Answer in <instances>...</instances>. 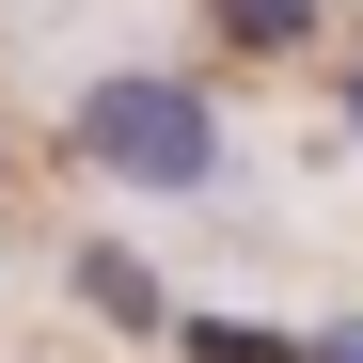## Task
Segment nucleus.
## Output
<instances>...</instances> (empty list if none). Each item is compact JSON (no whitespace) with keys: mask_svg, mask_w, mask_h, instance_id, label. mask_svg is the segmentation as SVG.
<instances>
[{"mask_svg":"<svg viewBox=\"0 0 363 363\" xmlns=\"http://www.w3.org/2000/svg\"><path fill=\"white\" fill-rule=\"evenodd\" d=\"M64 158L95 174V190H143V206H190V190H221V95L190 79V64H111V79H79V111H64Z\"/></svg>","mask_w":363,"mask_h":363,"instance_id":"obj_1","label":"nucleus"},{"mask_svg":"<svg viewBox=\"0 0 363 363\" xmlns=\"http://www.w3.org/2000/svg\"><path fill=\"white\" fill-rule=\"evenodd\" d=\"M347 143H363V64H347Z\"/></svg>","mask_w":363,"mask_h":363,"instance_id":"obj_4","label":"nucleus"},{"mask_svg":"<svg viewBox=\"0 0 363 363\" xmlns=\"http://www.w3.org/2000/svg\"><path fill=\"white\" fill-rule=\"evenodd\" d=\"M79 300H95V316H127V332H143V316H158V284H143V269H127V253H79Z\"/></svg>","mask_w":363,"mask_h":363,"instance_id":"obj_3","label":"nucleus"},{"mask_svg":"<svg viewBox=\"0 0 363 363\" xmlns=\"http://www.w3.org/2000/svg\"><path fill=\"white\" fill-rule=\"evenodd\" d=\"M206 16H221L237 48H316V32H332V0H206Z\"/></svg>","mask_w":363,"mask_h":363,"instance_id":"obj_2","label":"nucleus"},{"mask_svg":"<svg viewBox=\"0 0 363 363\" xmlns=\"http://www.w3.org/2000/svg\"><path fill=\"white\" fill-rule=\"evenodd\" d=\"M0 190H16V158H0Z\"/></svg>","mask_w":363,"mask_h":363,"instance_id":"obj_5","label":"nucleus"}]
</instances>
